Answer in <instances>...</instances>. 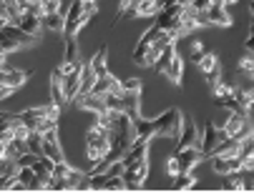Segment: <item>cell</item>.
I'll list each match as a JSON object with an SVG mask.
<instances>
[{
    "label": "cell",
    "mask_w": 254,
    "mask_h": 193,
    "mask_svg": "<svg viewBox=\"0 0 254 193\" xmlns=\"http://www.w3.org/2000/svg\"><path fill=\"white\" fill-rule=\"evenodd\" d=\"M53 176H61V178H65L70 186H78V181L83 178V173L78 171V168H73V166H68L65 161H58V163H53Z\"/></svg>",
    "instance_id": "15"
},
{
    "label": "cell",
    "mask_w": 254,
    "mask_h": 193,
    "mask_svg": "<svg viewBox=\"0 0 254 193\" xmlns=\"http://www.w3.org/2000/svg\"><path fill=\"white\" fill-rule=\"evenodd\" d=\"M204 53H206V50H204V43H201V41H194V43H191V50H189L191 63H199V58H201Z\"/></svg>",
    "instance_id": "40"
},
{
    "label": "cell",
    "mask_w": 254,
    "mask_h": 193,
    "mask_svg": "<svg viewBox=\"0 0 254 193\" xmlns=\"http://www.w3.org/2000/svg\"><path fill=\"white\" fill-rule=\"evenodd\" d=\"M63 13V0H43V15Z\"/></svg>",
    "instance_id": "33"
},
{
    "label": "cell",
    "mask_w": 254,
    "mask_h": 193,
    "mask_svg": "<svg viewBox=\"0 0 254 193\" xmlns=\"http://www.w3.org/2000/svg\"><path fill=\"white\" fill-rule=\"evenodd\" d=\"M23 33H28V35H33V38H41V28H43V23H41V18H35V15H28V13H20L15 20H13Z\"/></svg>",
    "instance_id": "14"
},
{
    "label": "cell",
    "mask_w": 254,
    "mask_h": 193,
    "mask_svg": "<svg viewBox=\"0 0 254 193\" xmlns=\"http://www.w3.org/2000/svg\"><path fill=\"white\" fill-rule=\"evenodd\" d=\"M234 98L244 105V108H249L252 110V100H254V96H252V91L249 88H242V91H234Z\"/></svg>",
    "instance_id": "37"
},
{
    "label": "cell",
    "mask_w": 254,
    "mask_h": 193,
    "mask_svg": "<svg viewBox=\"0 0 254 193\" xmlns=\"http://www.w3.org/2000/svg\"><path fill=\"white\" fill-rule=\"evenodd\" d=\"M41 23L48 28V30H63V13H56V15H43Z\"/></svg>",
    "instance_id": "32"
},
{
    "label": "cell",
    "mask_w": 254,
    "mask_h": 193,
    "mask_svg": "<svg viewBox=\"0 0 254 193\" xmlns=\"http://www.w3.org/2000/svg\"><path fill=\"white\" fill-rule=\"evenodd\" d=\"M91 18H93V15L86 13L83 0H73V3H70V8L65 10V15H63V35H65V38H76V33H78Z\"/></svg>",
    "instance_id": "1"
},
{
    "label": "cell",
    "mask_w": 254,
    "mask_h": 193,
    "mask_svg": "<svg viewBox=\"0 0 254 193\" xmlns=\"http://www.w3.org/2000/svg\"><path fill=\"white\" fill-rule=\"evenodd\" d=\"M224 141V133H222V128H216L211 121L204 126V133L199 136V150L204 153V158L206 156H211V153H214V148L216 145H219Z\"/></svg>",
    "instance_id": "5"
},
{
    "label": "cell",
    "mask_w": 254,
    "mask_h": 193,
    "mask_svg": "<svg viewBox=\"0 0 254 193\" xmlns=\"http://www.w3.org/2000/svg\"><path fill=\"white\" fill-rule=\"evenodd\" d=\"M204 15H206V23L209 25H222V28L232 25V15H229V10H227L224 3H214V0H211V5L204 10Z\"/></svg>",
    "instance_id": "9"
},
{
    "label": "cell",
    "mask_w": 254,
    "mask_h": 193,
    "mask_svg": "<svg viewBox=\"0 0 254 193\" xmlns=\"http://www.w3.org/2000/svg\"><path fill=\"white\" fill-rule=\"evenodd\" d=\"M43 108H46V118H53V121H58V118H61V105L48 103V105H43Z\"/></svg>",
    "instance_id": "41"
},
{
    "label": "cell",
    "mask_w": 254,
    "mask_h": 193,
    "mask_svg": "<svg viewBox=\"0 0 254 193\" xmlns=\"http://www.w3.org/2000/svg\"><path fill=\"white\" fill-rule=\"evenodd\" d=\"M25 143H28V153H33V156H43V150H41L43 136H41V133L30 131V133H28V138H25Z\"/></svg>",
    "instance_id": "26"
},
{
    "label": "cell",
    "mask_w": 254,
    "mask_h": 193,
    "mask_svg": "<svg viewBox=\"0 0 254 193\" xmlns=\"http://www.w3.org/2000/svg\"><path fill=\"white\" fill-rule=\"evenodd\" d=\"M15 93V88H10V86H5V83H0V100H5L8 96H13Z\"/></svg>",
    "instance_id": "45"
},
{
    "label": "cell",
    "mask_w": 254,
    "mask_h": 193,
    "mask_svg": "<svg viewBox=\"0 0 254 193\" xmlns=\"http://www.w3.org/2000/svg\"><path fill=\"white\" fill-rule=\"evenodd\" d=\"M189 5H191L196 13H204V10L211 5V0H189Z\"/></svg>",
    "instance_id": "43"
},
{
    "label": "cell",
    "mask_w": 254,
    "mask_h": 193,
    "mask_svg": "<svg viewBox=\"0 0 254 193\" xmlns=\"http://www.w3.org/2000/svg\"><path fill=\"white\" fill-rule=\"evenodd\" d=\"M189 0H161V8H187Z\"/></svg>",
    "instance_id": "42"
},
{
    "label": "cell",
    "mask_w": 254,
    "mask_h": 193,
    "mask_svg": "<svg viewBox=\"0 0 254 193\" xmlns=\"http://www.w3.org/2000/svg\"><path fill=\"white\" fill-rule=\"evenodd\" d=\"M8 23H10V15H8V13L3 10V13H0V28H5Z\"/></svg>",
    "instance_id": "46"
},
{
    "label": "cell",
    "mask_w": 254,
    "mask_h": 193,
    "mask_svg": "<svg viewBox=\"0 0 254 193\" xmlns=\"http://www.w3.org/2000/svg\"><path fill=\"white\" fill-rule=\"evenodd\" d=\"M174 158L179 163V171H194V166L204 161V153L199 150V145H187V148H179Z\"/></svg>",
    "instance_id": "6"
},
{
    "label": "cell",
    "mask_w": 254,
    "mask_h": 193,
    "mask_svg": "<svg viewBox=\"0 0 254 193\" xmlns=\"http://www.w3.org/2000/svg\"><path fill=\"white\" fill-rule=\"evenodd\" d=\"M156 123V136H166V138H179L181 133V123H184V113H181L179 108H169L164 110L159 118H154Z\"/></svg>",
    "instance_id": "3"
},
{
    "label": "cell",
    "mask_w": 254,
    "mask_h": 193,
    "mask_svg": "<svg viewBox=\"0 0 254 193\" xmlns=\"http://www.w3.org/2000/svg\"><path fill=\"white\" fill-rule=\"evenodd\" d=\"M216 60H219V58H216L214 53H204V55L199 58V63H196V65L201 68V73H206V70H209V68H211V65L216 63Z\"/></svg>",
    "instance_id": "39"
},
{
    "label": "cell",
    "mask_w": 254,
    "mask_h": 193,
    "mask_svg": "<svg viewBox=\"0 0 254 193\" xmlns=\"http://www.w3.org/2000/svg\"><path fill=\"white\" fill-rule=\"evenodd\" d=\"M0 30H3L5 35H10V38H13V41H15V43L20 46V48H28V46H33L35 41H38V38H33V35H28V33H23V30H20V28H18V25H15L13 20H10V23H8L5 28H0Z\"/></svg>",
    "instance_id": "16"
},
{
    "label": "cell",
    "mask_w": 254,
    "mask_h": 193,
    "mask_svg": "<svg viewBox=\"0 0 254 193\" xmlns=\"http://www.w3.org/2000/svg\"><path fill=\"white\" fill-rule=\"evenodd\" d=\"M244 46L252 50V46H254V35H252V33H249V38H247V43H244Z\"/></svg>",
    "instance_id": "47"
},
{
    "label": "cell",
    "mask_w": 254,
    "mask_h": 193,
    "mask_svg": "<svg viewBox=\"0 0 254 193\" xmlns=\"http://www.w3.org/2000/svg\"><path fill=\"white\" fill-rule=\"evenodd\" d=\"M18 5H20V13L43 18V0H18Z\"/></svg>",
    "instance_id": "24"
},
{
    "label": "cell",
    "mask_w": 254,
    "mask_h": 193,
    "mask_svg": "<svg viewBox=\"0 0 254 193\" xmlns=\"http://www.w3.org/2000/svg\"><path fill=\"white\" fill-rule=\"evenodd\" d=\"M244 166L239 161V156H211V171L219 173V176H227V173H239Z\"/></svg>",
    "instance_id": "7"
},
{
    "label": "cell",
    "mask_w": 254,
    "mask_h": 193,
    "mask_svg": "<svg viewBox=\"0 0 254 193\" xmlns=\"http://www.w3.org/2000/svg\"><path fill=\"white\" fill-rule=\"evenodd\" d=\"M166 173H169L171 178L179 173V163H176V158H174V156H171V158H169V163H166Z\"/></svg>",
    "instance_id": "44"
},
{
    "label": "cell",
    "mask_w": 254,
    "mask_h": 193,
    "mask_svg": "<svg viewBox=\"0 0 254 193\" xmlns=\"http://www.w3.org/2000/svg\"><path fill=\"white\" fill-rule=\"evenodd\" d=\"M211 91H214V98L224 100V98H229V96L234 93V86H229V83H224V81H216V83L211 86Z\"/></svg>",
    "instance_id": "28"
},
{
    "label": "cell",
    "mask_w": 254,
    "mask_h": 193,
    "mask_svg": "<svg viewBox=\"0 0 254 193\" xmlns=\"http://www.w3.org/2000/svg\"><path fill=\"white\" fill-rule=\"evenodd\" d=\"M88 68L93 70V75L96 78H103V75H108V48L103 46L93 58H91V63H88Z\"/></svg>",
    "instance_id": "17"
},
{
    "label": "cell",
    "mask_w": 254,
    "mask_h": 193,
    "mask_svg": "<svg viewBox=\"0 0 254 193\" xmlns=\"http://www.w3.org/2000/svg\"><path fill=\"white\" fill-rule=\"evenodd\" d=\"M101 191H126V186H124V178L119 176V173H111L106 178V183L101 186Z\"/></svg>",
    "instance_id": "29"
},
{
    "label": "cell",
    "mask_w": 254,
    "mask_h": 193,
    "mask_svg": "<svg viewBox=\"0 0 254 193\" xmlns=\"http://www.w3.org/2000/svg\"><path fill=\"white\" fill-rule=\"evenodd\" d=\"M93 83H96V75H93V70H91L88 65H83V70H81V86H78V96H88V93H91V88H93Z\"/></svg>",
    "instance_id": "25"
},
{
    "label": "cell",
    "mask_w": 254,
    "mask_h": 193,
    "mask_svg": "<svg viewBox=\"0 0 254 193\" xmlns=\"http://www.w3.org/2000/svg\"><path fill=\"white\" fill-rule=\"evenodd\" d=\"M5 166H8V158H0V171H3Z\"/></svg>",
    "instance_id": "49"
},
{
    "label": "cell",
    "mask_w": 254,
    "mask_h": 193,
    "mask_svg": "<svg viewBox=\"0 0 254 193\" xmlns=\"http://www.w3.org/2000/svg\"><path fill=\"white\" fill-rule=\"evenodd\" d=\"M114 81H116V75H111V73L103 75V78H96V83H93L91 93H93V96H98V98H103L108 91H111V83H114Z\"/></svg>",
    "instance_id": "23"
},
{
    "label": "cell",
    "mask_w": 254,
    "mask_h": 193,
    "mask_svg": "<svg viewBox=\"0 0 254 193\" xmlns=\"http://www.w3.org/2000/svg\"><path fill=\"white\" fill-rule=\"evenodd\" d=\"M239 70H242V73H249V75H252V70H254V58H252V50H249V48L244 50V55H242V60H239Z\"/></svg>",
    "instance_id": "36"
},
{
    "label": "cell",
    "mask_w": 254,
    "mask_h": 193,
    "mask_svg": "<svg viewBox=\"0 0 254 193\" xmlns=\"http://www.w3.org/2000/svg\"><path fill=\"white\" fill-rule=\"evenodd\" d=\"M141 86H143L141 78H126V81H121L124 93H141Z\"/></svg>",
    "instance_id": "34"
},
{
    "label": "cell",
    "mask_w": 254,
    "mask_h": 193,
    "mask_svg": "<svg viewBox=\"0 0 254 193\" xmlns=\"http://www.w3.org/2000/svg\"><path fill=\"white\" fill-rule=\"evenodd\" d=\"M161 33H164V30H161L159 25H151V28H149L146 33H143V35L138 38L136 43H138V46H151L154 41H159V38H161Z\"/></svg>",
    "instance_id": "27"
},
{
    "label": "cell",
    "mask_w": 254,
    "mask_h": 193,
    "mask_svg": "<svg viewBox=\"0 0 254 193\" xmlns=\"http://www.w3.org/2000/svg\"><path fill=\"white\" fill-rule=\"evenodd\" d=\"M171 181H174L171 186H174L176 191H189V188H196V183H199V178H196L191 171H179Z\"/></svg>",
    "instance_id": "21"
},
{
    "label": "cell",
    "mask_w": 254,
    "mask_h": 193,
    "mask_svg": "<svg viewBox=\"0 0 254 193\" xmlns=\"http://www.w3.org/2000/svg\"><path fill=\"white\" fill-rule=\"evenodd\" d=\"M13 118L20 121V123H25L30 131H35V126L46 118V108H43V105H30V108H25V110H20V113H13Z\"/></svg>",
    "instance_id": "10"
},
{
    "label": "cell",
    "mask_w": 254,
    "mask_h": 193,
    "mask_svg": "<svg viewBox=\"0 0 254 193\" xmlns=\"http://www.w3.org/2000/svg\"><path fill=\"white\" fill-rule=\"evenodd\" d=\"M136 18H151L161 10V0H136Z\"/></svg>",
    "instance_id": "20"
},
{
    "label": "cell",
    "mask_w": 254,
    "mask_h": 193,
    "mask_svg": "<svg viewBox=\"0 0 254 193\" xmlns=\"http://www.w3.org/2000/svg\"><path fill=\"white\" fill-rule=\"evenodd\" d=\"M121 178H124L126 188H131V191L141 188L143 183H146V178H149V158H143L138 163H131V166H124Z\"/></svg>",
    "instance_id": "4"
},
{
    "label": "cell",
    "mask_w": 254,
    "mask_h": 193,
    "mask_svg": "<svg viewBox=\"0 0 254 193\" xmlns=\"http://www.w3.org/2000/svg\"><path fill=\"white\" fill-rule=\"evenodd\" d=\"M3 65H8V63H5V53H0V68Z\"/></svg>",
    "instance_id": "48"
},
{
    "label": "cell",
    "mask_w": 254,
    "mask_h": 193,
    "mask_svg": "<svg viewBox=\"0 0 254 193\" xmlns=\"http://www.w3.org/2000/svg\"><path fill=\"white\" fill-rule=\"evenodd\" d=\"M51 98L56 105H65V96H63V75L58 70L51 73Z\"/></svg>",
    "instance_id": "22"
},
{
    "label": "cell",
    "mask_w": 254,
    "mask_h": 193,
    "mask_svg": "<svg viewBox=\"0 0 254 193\" xmlns=\"http://www.w3.org/2000/svg\"><path fill=\"white\" fill-rule=\"evenodd\" d=\"M108 136H111V131L98 128V126H93L86 133V156H88L91 163H96V161H101L106 156L108 145H111V143H108Z\"/></svg>",
    "instance_id": "2"
},
{
    "label": "cell",
    "mask_w": 254,
    "mask_h": 193,
    "mask_svg": "<svg viewBox=\"0 0 254 193\" xmlns=\"http://www.w3.org/2000/svg\"><path fill=\"white\" fill-rule=\"evenodd\" d=\"M204 75H206V83H209V86H214L216 81H222V65H219V60H216Z\"/></svg>",
    "instance_id": "35"
},
{
    "label": "cell",
    "mask_w": 254,
    "mask_h": 193,
    "mask_svg": "<svg viewBox=\"0 0 254 193\" xmlns=\"http://www.w3.org/2000/svg\"><path fill=\"white\" fill-rule=\"evenodd\" d=\"M133 5H136V0H121V3H119V13H116V20H121V18H136Z\"/></svg>",
    "instance_id": "30"
},
{
    "label": "cell",
    "mask_w": 254,
    "mask_h": 193,
    "mask_svg": "<svg viewBox=\"0 0 254 193\" xmlns=\"http://www.w3.org/2000/svg\"><path fill=\"white\" fill-rule=\"evenodd\" d=\"M28 78H30V70H18V68H8V65L0 68V83H5V86H10V88H15V91H18Z\"/></svg>",
    "instance_id": "11"
},
{
    "label": "cell",
    "mask_w": 254,
    "mask_h": 193,
    "mask_svg": "<svg viewBox=\"0 0 254 193\" xmlns=\"http://www.w3.org/2000/svg\"><path fill=\"white\" fill-rule=\"evenodd\" d=\"M164 75H166V78L171 81V83H181V78H184V58H181L176 50L171 53V58H169V63H166V68L161 70Z\"/></svg>",
    "instance_id": "12"
},
{
    "label": "cell",
    "mask_w": 254,
    "mask_h": 193,
    "mask_svg": "<svg viewBox=\"0 0 254 193\" xmlns=\"http://www.w3.org/2000/svg\"><path fill=\"white\" fill-rule=\"evenodd\" d=\"M227 188L229 191H244V178L239 173H227Z\"/></svg>",
    "instance_id": "38"
},
{
    "label": "cell",
    "mask_w": 254,
    "mask_h": 193,
    "mask_svg": "<svg viewBox=\"0 0 254 193\" xmlns=\"http://www.w3.org/2000/svg\"><path fill=\"white\" fill-rule=\"evenodd\" d=\"M103 105H106L108 110H124V96L106 93V96H103Z\"/></svg>",
    "instance_id": "31"
},
{
    "label": "cell",
    "mask_w": 254,
    "mask_h": 193,
    "mask_svg": "<svg viewBox=\"0 0 254 193\" xmlns=\"http://www.w3.org/2000/svg\"><path fill=\"white\" fill-rule=\"evenodd\" d=\"M73 103H78V108L91 110V113H103V110H108V108L103 105V98H98V96H93V93H88V96H76Z\"/></svg>",
    "instance_id": "18"
},
{
    "label": "cell",
    "mask_w": 254,
    "mask_h": 193,
    "mask_svg": "<svg viewBox=\"0 0 254 193\" xmlns=\"http://www.w3.org/2000/svg\"><path fill=\"white\" fill-rule=\"evenodd\" d=\"M81 70H83V63L78 60L76 68L63 75V96H65V103L73 100L78 96V86H81Z\"/></svg>",
    "instance_id": "8"
},
{
    "label": "cell",
    "mask_w": 254,
    "mask_h": 193,
    "mask_svg": "<svg viewBox=\"0 0 254 193\" xmlns=\"http://www.w3.org/2000/svg\"><path fill=\"white\" fill-rule=\"evenodd\" d=\"M156 136V123L154 121H146L143 115H138V118L133 121V138H154Z\"/></svg>",
    "instance_id": "19"
},
{
    "label": "cell",
    "mask_w": 254,
    "mask_h": 193,
    "mask_svg": "<svg viewBox=\"0 0 254 193\" xmlns=\"http://www.w3.org/2000/svg\"><path fill=\"white\" fill-rule=\"evenodd\" d=\"M199 128H196V123L194 121H184L181 123V133H179V138H176V143H179V148H187V145H199Z\"/></svg>",
    "instance_id": "13"
}]
</instances>
